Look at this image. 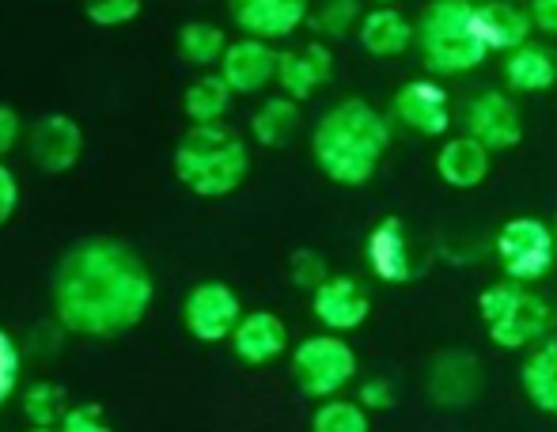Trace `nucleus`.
Listing matches in <instances>:
<instances>
[{
    "instance_id": "nucleus-1",
    "label": "nucleus",
    "mask_w": 557,
    "mask_h": 432,
    "mask_svg": "<svg viewBox=\"0 0 557 432\" xmlns=\"http://www.w3.org/2000/svg\"><path fill=\"white\" fill-rule=\"evenodd\" d=\"M156 300L148 262L114 235L69 243L50 273V304L61 330L91 342L129 334Z\"/></svg>"
},
{
    "instance_id": "nucleus-2",
    "label": "nucleus",
    "mask_w": 557,
    "mask_h": 432,
    "mask_svg": "<svg viewBox=\"0 0 557 432\" xmlns=\"http://www.w3.org/2000/svg\"><path fill=\"white\" fill-rule=\"evenodd\" d=\"M395 137V122L364 99H342L311 129L315 168L334 186H364L375 178Z\"/></svg>"
},
{
    "instance_id": "nucleus-3",
    "label": "nucleus",
    "mask_w": 557,
    "mask_h": 432,
    "mask_svg": "<svg viewBox=\"0 0 557 432\" xmlns=\"http://www.w3.org/2000/svg\"><path fill=\"white\" fill-rule=\"evenodd\" d=\"M175 178L194 194V198L221 201L232 198L250 175V148L235 129L224 122L216 125H190L178 137L175 156H171Z\"/></svg>"
},
{
    "instance_id": "nucleus-4",
    "label": "nucleus",
    "mask_w": 557,
    "mask_h": 432,
    "mask_svg": "<svg viewBox=\"0 0 557 432\" xmlns=\"http://www.w3.org/2000/svg\"><path fill=\"white\" fill-rule=\"evenodd\" d=\"M418 50L436 81L474 73L478 65H485L490 50L478 38L474 0H433V4H425L418 20Z\"/></svg>"
},
{
    "instance_id": "nucleus-5",
    "label": "nucleus",
    "mask_w": 557,
    "mask_h": 432,
    "mask_svg": "<svg viewBox=\"0 0 557 432\" xmlns=\"http://www.w3.org/2000/svg\"><path fill=\"white\" fill-rule=\"evenodd\" d=\"M478 319L497 349H535L554 330V308L520 281H493L478 293Z\"/></svg>"
},
{
    "instance_id": "nucleus-6",
    "label": "nucleus",
    "mask_w": 557,
    "mask_h": 432,
    "mask_svg": "<svg viewBox=\"0 0 557 432\" xmlns=\"http://www.w3.org/2000/svg\"><path fill=\"white\" fill-rule=\"evenodd\" d=\"M493 255H497V266L508 281L539 285L557 266V235L539 217H512L500 224L497 239H493Z\"/></svg>"
},
{
    "instance_id": "nucleus-7",
    "label": "nucleus",
    "mask_w": 557,
    "mask_h": 432,
    "mask_svg": "<svg viewBox=\"0 0 557 432\" xmlns=\"http://www.w3.org/2000/svg\"><path fill=\"white\" fill-rule=\"evenodd\" d=\"M293 380L308 398H337L357 380V353L342 334H311L293 349Z\"/></svg>"
},
{
    "instance_id": "nucleus-8",
    "label": "nucleus",
    "mask_w": 557,
    "mask_h": 432,
    "mask_svg": "<svg viewBox=\"0 0 557 432\" xmlns=\"http://www.w3.org/2000/svg\"><path fill=\"white\" fill-rule=\"evenodd\" d=\"M243 319V300L224 281H201L186 293L183 300V326L194 342L221 345L235 334Z\"/></svg>"
},
{
    "instance_id": "nucleus-9",
    "label": "nucleus",
    "mask_w": 557,
    "mask_h": 432,
    "mask_svg": "<svg viewBox=\"0 0 557 432\" xmlns=\"http://www.w3.org/2000/svg\"><path fill=\"white\" fill-rule=\"evenodd\" d=\"M391 122L425 140L447 137V129H451V91L436 76L406 81L391 99Z\"/></svg>"
},
{
    "instance_id": "nucleus-10",
    "label": "nucleus",
    "mask_w": 557,
    "mask_h": 432,
    "mask_svg": "<svg viewBox=\"0 0 557 432\" xmlns=\"http://www.w3.org/2000/svg\"><path fill=\"white\" fill-rule=\"evenodd\" d=\"M462 125L474 140H482L490 152H508L523 140V114L516 107V99L508 91H478L467 103V114H462Z\"/></svg>"
},
{
    "instance_id": "nucleus-11",
    "label": "nucleus",
    "mask_w": 557,
    "mask_h": 432,
    "mask_svg": "<svg viewBox=\"0 0 557 432\" xmlns=\"http://www.w3.org/2000/svg\"><path fill=\"white\" fill-rule=\"evenodd\" d=\"M27 156L46 175H65L84 156V129L73 114H42L27 129Z\"/></svg>"
},
{
    "instance_id": "nucleus-12",
    "label": "nucleus",
    "mask_w": 557,
    "mask_h": 432,
    "mask_svg": "<svg viewBox=\"0 0 557 432\" xmlns=\"http://www.w3.org/2000/svg\"><path fill=\"white\" fill-rule=\"evenodd\" d=\"M364 262L375 281L383 285H410L418 277V262H413V243L406 232L403 217H383L380 224L368 232L364 239Z\"/></svg>"
},
{
    "instance_id": "nucleus-13",
    "label": "nucleus",
    "mask_w": 557,
    "mask_h": 432,
    "mask_svg": "<svg viewBox=\"0 0 557 432\" xmlns=\"http://www.w3.org/2000/svg\"><path fill=\"white\" fill-rule=\"evenodd\" d=\"M311 4L315 0H227L235 27L247 38H262V42H281V38L308 27Z\"/></svg>"
},
{
    "instance_id": "nucleus-14",
    "label": "nucleus",
    "mask_w": 557,
    "mask_h": 432,
    "mask_svg": "<svg viewBox=\"0 0 557 432\" xmlns=\"http://www.w3.org/2000/svg\"><path fill=\"white\" fill-rule=\"evenodd\" d=\"M277 61H281V53L273 50V42H262V38H235L221 58V65H216V73L224 76L235 96H258V91H265L270 84H277Z\"/></svg>"
},
{
    "instance_id": "nucleus-15",
    "label": "nucleus",
    "mask_w": 557,
    "mask_h": 432,
    "mask_svg": "<svg viewBox=\"0 0 557 432\" xmlns=\"http://www.w3.org/2000/svg\"><path fill=\"white\" fill-rule=\"evenodd\" d=\"M311 316L323 323L331 334H349L360 330L372 316V300H368L364 285L352 277H326L323 285L311 293Z\"/></svg>"
},
{
    "instance_id": "nucleus-16",
    "label": "nucleus",
    "mask_w": 557,
    "mask_h": 432,
    "mask_svg": "<svg viewBox=\"0 0 557 432\" xmlns=\"http://www.w3.org/2000/svg\"><path fill=\"white\" fill-rule=\"evenodd\" d=\"M331 76H334V53L323 38H311V42L296 46V50H285L277 61L281 96L296 99V103L315 96L323 84H331Z\"/></svg>"
},
{
    "instance_id": "nucleus-17",
    "label": "nucleus",
    "mask_w": 557,
    "mask_h": 432,
    "mask_svg": "<svg viewBox=\"0 0 557 432\" xmlns=\"http://www.w3.org/2000/svg\"><path fill=\"white\" fill-rule=\"evenodd\" d=\"M482 395V365L467 349H444L429 365V398L436 406H470Z\"/></svg>"
},
{
    "instance_id": "nucleus-18",
    "label": "nucleus",
    "mask_w": 557,
    "mask_h": 432,
    "mask_svg": "<svg viewBox=\"0 0 557 432\" xmlns=\"http://www.w3.org/2000/svg\"><path fill=\"white\" fill-rule=\"evenodd\" d=\"M227 342H232V353L243 365L262 368L288 349V326L273 311H243L239 326H235V334Z\"/></svg>"
},
{
    "instance_id": "nucleus-19",
    "label": "nucleus",
    "mask_w": 557,
    "mask_h": 432,
    "mask_svg": "<svg viewBox=\"0 0 557 432\" xmlns=\"http://www.w3.org/2000/svg\"><path fill=\"white\" fill-rule=\"evenodd\" d=\"M474 27L490 53H512L531 42L535 23L512 0H485V4H474Z\"/></svg>"
},
{
    "instance_id": "nucleus-20",
    "label": "nucleus",
    "mask_w": 557,
    "mask_h": 432,
    "mask_svg": "<svg viewBox=\"0 0 557 432\" xmlns=\"http://www.w3.org/2000/svg\"><path fill=\"white\" fill-rule=\"evenodd\" d=\"M493 168V152L474 140L470 133H459V137H447L436 152V175L444 178L451 190H478V186L490 178Z\"/></svg>"
},
{
    "instance_id": "nucleus-21",
    "label": "nucleus",
    "mask_w": 557,
    "mask_h": 432,
    "mask_svg": "<svg viewBox=\"0 0 557 432\" xmlns=\"http://www.w3.org/2000/svg\"><path fill=\"white\" fill-rule=\"evenodd\" d=\"M357 46L368 58H403L418 46V23L406 20L398 8H372L357 27Z\"/></svg>"
},
{
    "instance_id": "nucleus-22",
    "label": "nucleus",
    "mask_w": 557,
    "mask_h": 432,
    "mask_svg": "<svg viewBox=\"0 0 557 432\" xmlns=\"http://www.w3.org/2000/svg\"><path fill=\"white\" fill-rule=\"evenodd\" d=\"M505 84L516 96H543L557 84V61L550 50L528 42L520 50L505 53Z\"/></svg>"
},
{
    "instance_id": "nucleus-23",
    "label": "nucleus",
    "mask_w": 557,
    "mask_h": 432,
    "mask_svg": "<svg viewBox=\"0 0 557 432\" xmlns=\"http://www.w3.org/2000/svg\"><path fill=\"white\" fill-rule=\"evenodd\" d=\"M520 387L539 414L557 418V334L539 342L520 368Z\"/></svg>"
},
{
    "instance_id": "nucleus-24",
    "label": "nucleus",
    "mask_w": 557,
    "mask_h": 432,
    "mask_svg": "<svg viewBox=\"0 0 557 432\" xmlns=\"http://www.w3.org/2000/svg\"><path fill=\"white\" fill-rule=\"evenodd\" d=\"M304 125V114H300V103L288 96H270L262 107L250 114V137L255 145L262 148H285L296 140Z\"/></svg>"
},
{
    "instance_id": "nucleus-25",
    "label": "nucleus",
    "mask_w": 557,
    "mask_h": 432,
    "mask_svg": "<svg viewBox=\"0 0 557 432\" xmlns=\"http://www.w3.org/2000/svg\"><path fill=\"white\" fill-rule=\"evenodd\" d=\"M232 96L227 81L221 73H201L198 81L186 84L183 91V114L190 118V125H216L224 122V114L232 110Z\"/></svg>"
},
{
    "instance_id": "nucleus-26",
    "label": "nucleus",
    "mask_w": 557,
    "mask_h": 432,
    "mask_svg": "<svg viewBox=\"0 0 557 432\" xmlns=\"http://www.w3.org/2000/svg\"><path fill=\"white\" fill-rule=\"evenodd\" d=\"M175 46H178V58L186 61V65H198V69H209V65H221V58L227 53V35L224 27H216V23L209 20H190L178 27L175 35Z\"/></svg>"
},
{
    "instance_id": "nucleus-27",
    "label": "nucleus",
    "mask_w": 557,
    "mask_h": 432,
    "mask_svg": "<svg viewBox=\"0 0 557 432\" xmlns=\"http://www.w3.org/2000/svg\"><path fill=\"white\" fill-rule=\"evenodd\" d=\"M360 20H364L360 0H315V4H311L308 27L315 30L323 42H337V38L357 35Z\"/></svg>"
},
{
    "instance_id": "nucleus-28",
    "label": "nucleus",
    "mask_w": 557,
    "mask_h": 432,
    "mask_svg": "<svg viewBox=\"0 0 557 432\" xmlns=\"http://www.w3.org/2000/svg\"><path fill=\"white\" fill-rule=\"evenodd\" d=\"M69 414L65 403V387L50 380H35L23 387V418L38 429H58L61 418Z\"/></svg>"
},
{
    "instance_id": "nucleus-29",
    "label": "nucleus",
    "mask_w": 557,
    "mask_h": 432,
    "mask_svg": "<svg viewBox=\"0 0 557 432\" xmlns=\"http://www.w3.org/2000/svg\"><path fill=\"white\" fill-rule=\"evenodd\" d=\"M311 432H372V421H368V410L360 403L326 398L311 414Z\"/></svg>"
},
{
    "instance_id": "nucleus-30",
    "label": "nucleus",
    "mask_w": 557,
    "mask_h": 432,
    "mask_svg": "<svg viewBox=\"0 0 557 432\" xmlns=\"http://www.w3.org/2000/svg\"><path fill=\"white\" fill-rule=\"evenodd\" d=\"M326 277H331V270H326V258L319 255V250H311V247L293 250V258H288V281H293L296 288L315 293Z\"/></svg>"
},
{
    "instance_id": "nucleus-31",
    "label": "nucleus",
    "mask_w": 557,
    "mask_h": 432,
    "mask_svg": "<svg viewBox=\"0 0 557 432\" xmlns=\"http://www.w3.org/2000/svg\"><path fill=\"white\" fill-rule=\"evenodd\" d=\"M140 0H84V15L96 27H125L140 15Z\"/></svg>"
},
{
    "instance_id": "nucleus-32",
    "label": "nucleus",
    "mask_w": 557,
    "mask_h": 432,
    "mask_svg": "<svg viewBox=\"0 0 557 432\" xmlns=\"http://www.w3.org/2000/svg\"><path fill=\"white\" fill-rule=\"evenodd\" d=\"M20 368H23V357H20V345L15 337L0 326V410L12 403V395L20 391Z\"/></svg>"
},
{
    "instance_id": "nucleus-33",
    "label": "nucleus",
    "mask_w": 557,
    "mask_h": 432,
    "mask_svg": "<svg viewBox=\"0 0 557 432\" xmlns=\"http://www.w3.org/2000/svg\"><path fill=\"white\" fill-rule=\"evenodd\" d=\"M61 432H114L111 421H107V410L99 403H81L69 406V414L61 418Z\"/></svg>"
},
{
    "instance_id": "nucleus-34",
    "label": "nucleus",
    "mask_w": 557,
    "mask_h": 432,
    "mask_svg": "<svg viewBox=\"0 0 557 432\" xmlns=\"http://www.w3.org/2000/svg\"><path fill=\"white\" fill-rule=\"evenodd\" d=\"M357 403L364 406L368 414H387V410H395V387H391V380L375 375V380H364V383H360Z\"/></svg>"
},
{
    "instance_id": "nucleus-35",
    "label": "nucleus",
    "mask_w": 557,
    "mask_h": 432,
    "mask_svg": "<svg viewBox=\"0 0 557 432\" xmlns=\"http://www.w3.org/2000/svg\"><path fill=\"white\" fill-rule=\"evenodd\" d=\"M15 209H20V183H15V171L0 160V227L15 217Z\"/></svg>"
},
{
    "instance_id": "nucleus-36",
    "label": "nucleus",
    "mask_w": 557,
    "mask_h": 432,
    "mask_svg": "<svg viewBox=\"0 0 557 432\" xmlns=\"http://www.w3.org/2000/svg\"><path fill=\"white\" fill-rule=\"evenodd\" d=\"M23 140V118L15 107L0 103V156H8Z\"/></svg>"
},
{
    "instance_id": "nucleus-37",
    "label": "nucleus",
    "mask_w": 557,
    "mask_h": 432,
    "mask_svg": "<svg viewBox=\"0 0 557 432\" xmlns=\"http://www.w3.org/2000/svg\"><path fill=\"white\" fill-rule=\"evenodd\" d=\"M528 15H531V23H535V30L557 35V0H531Z\"/></svg>"
},
{
    "instance_id": "nucleus-38",
    "label": "nucleus",
    "mask_w": 557,
    "mask_h": 432,
    "mask_svg": "<svg viewBox=\"0 0 557 432\" xmlns=\"http://www.w3.org/2000/svg\"><path fill=\"white\" fill-rule=\"evenodd\" d=\"M372 4H380V8H391V4H398V0H372Z\"/></svg>"
},
{
    "instance_id": "nucleus-39",
    "label": "nucleus",
    "mask_w": 557,
    "mask_h": 432,
    "mask_svg": "<svg viewBox=\"0 0 557 432\" xmlns=\"http://www.w3.org/2000/svg\"><path fill=\"white\" fill-rule=\"evenodd\" d=\"M27 432H61V429H38V425H30Z\"/></svg>"
},
{
    "instance_id": "nucleus-40",
    "label": "nucleus",
    "mask_w": 557,
    "mask_h": 432,
    "mask_svg": "<svg viewBox=\"0 0 557 432\" xmlns=\"http://www.w3.org/2000/svg\"><path fill=\"white\" fill-rule=\"evenodd\" d=\"M554 235H557V220H554Z\"/></svg>"
}]
</instances>
